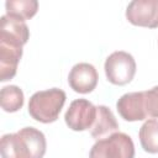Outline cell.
Masks as SVG:
<instances>
[{"instance_id":"6da1fadb","label":"cell","mask_w":158,"mask_h":158,"mask_svg":"<svg viewBox=\"0 0 158 158\" xmlns=\"http://www.w3.org/2000/svg\"><path fill=\"white\" fill-rule=\"evenodd\" d=\"M47 148L44 135L35 127H23L1 137L2 158H43Z\"/></svg>"},{"instance_id":"7a4b0ae2","label":"cell","mask_w":158,"mask_h":158,"mask_svg":"<svg viewBox=\"0 0 158 158\" xmlns=\"http://www.w3.org/2000/svg\"><path fill=\"white\" fill-rule=\"evenodd\" d=\"M65 99V93L58 88L37 91L30 98L28 114L42 123L54 122L64 106Z\"/></svg>"},{"instance_id":"3957f363","label":"cell","mask_w":158,"mask_h":158,"mask_svg":"<svg viewBox=\"0 0 158 158\" xmlns=\"http://www.w3.org/2000/svg\"><path fill=\"white\" fill-rule=\"evenodd\" d=\"M135 144L132 138L123 133L116 132L111 136L99 139L91 147L89 158H133Z\"/></svg>"},{"instance_id":"277c9868","label":"cell","mask_w":158,"mask_h":158,"mask_svg":"<svg viewBox=\"0 0 158 158\" xmlns=\"http://www.w3.org/2000/svg\"><path fill=\"white\" fill-rule=\"evenodd\" d=\"M104 69L110 83L125 85L130 83L136 74V62L130 53L116 51L106 58Z\"/></svg>"},{"instance_id":"5b68a950","label":"cell","mask_w":158,"mask_h":158,"mask_svg":"<svg viewBox=\"0 0 158 158\" xmlns=\"http://www.w3.org/2000/svg\"><path fill=\"white\" fill-rule=\"evenodd\" d=\"M96 117V106L86 99H77L69 105L64 120L67 126L73 131L90 130Z\"/></svg>"},{"instance_id":"8992f818","label":"cell","mask_w":158,"mask_h":158,"mask_svg":"<svg viewBox=\"0 0 158 158\" xmlns=\"http://www.w3.org/2000/svg\"><path fill=\"white\" fill-rule=\"evenodd\" d=\"M126 19L135 26L158 27V0H133L126 9Z\"/></svg>"},{"instance_id":"52a82bcc","label":"cell","mask_w":158,"mask_h":158,"mask_svg":"<svg viewBox=\"0 0 158 158\" xmlns=\"http://www.w3.org/2000/svg\"><path fill=\"white\" fill-rule=\"evenodd\" d=\"M98 72L93 64L89 63H78L75 64L68 75L69 86L80 94L91 93L98 84Z\"/></svg>"},{"instance_id":"ba28073f","label":"cell","mask_w":158,"mask_h":158,"mask_svg":"<svg viewBox=\"0 0 158 158\" xmlns=\"http://www.w3.org/2000/svg\"><path fill=\"white\" fill-rule=\"evenodd\" d=\"M30 38V30L25 21L4 15L1 16V25H0V42L15 44L22 47L27 43Z\"/></svg>"},{"instance_id":"9c48e42d","label":"cell","mask_w":158,"mask_h":158,"mask_svg":"<svg viewBox=\"0 0 158 158\" xmlns=\"http://www.w3.org/2000/svg\"><path fill=\"white\" fill-rule=\"evenodd\" d=\"M116 109L120 116L128 121H142L147 118V114L144 110V98L143 91H135L123 94L116 104Z\"/></svg>"},{"instance_id":"30bf717a","label":"cell","mask_w":158,"mask_h":158,"mask_svg":"<svg viewBox=\"0 0 158 158\" xmlns=\"http://www.w3.org/2000/svg\"><path fill=\"white\" fill-rule=\"evenodd\" d=\"M22 47L0 42V80L7 81L16 75Z\"/></svg>"},{"instance_id":"8fae6325","label":"cell","mask_w":158,"mask_h":158,"mask_svg":"<svg viewBox=\"0 0 158 158\" xmlns=\"http://www.w3.org/2000/svg\"><path fill=\"white\" fill-rule=\"evenodd\" d=\"M118 132V123L112 114V111L104 105L96 106V117L90 128L91 136L99 141Z\"/></svg>"},{"instance_id":"7c38bea8","label":"cell","mask_w":158,"mask_h":158,"mask_svg":"<svg viewBox=\"0 0 158 158\" xmlns=\"http://www.w3.org/2000/svg\"><path fill=\"white\" fill-rule=\"evenodd\" d=\"M5 9H6V15L25 21V20H30L37 14L38 1L37 0H7L5 2Z\"/></svg>"},{"instance_id":"4fadbf2b","label":"cell","mask_w":158,"mask_h":158,"mask_svg":"<svg viewBox=\"0 0 158 158\" xmlns=\"http://www.w3.org/2000/svg\"><path fill=\"white\" fill-rule=\"evenodd\" d=\"M139 142L148 153H158V120H147L139 128Z\"/></svg>"},{"instance_id":"5bb4252c","label":"cell","mask_w":158,"mask_h":158,"mask_svg":"<svg viewBox=\"0 0 158 158\" xmlns=\"http://www.w3.org/2000/svg\"><path fill=\"white\" fill-rule=\"evenodd\" d=\"M1 107L6 112H16L23 106V93L16 85H7L0 93Z\"/></svg>"},{"instance_id":"9a60e30c","label":"cell","mask_w":158,"mask_h":158,"mask_svg":"<svg viewBox=\"0 0 158 158\" xmlns=\"http://www.w3.org/2000/svg\"><path fill=\"white\" fill-rule=\"evenodd\" d=\"M143 98L147 117H158V85L143 91Z\"/></svg>"}]
</instances>
